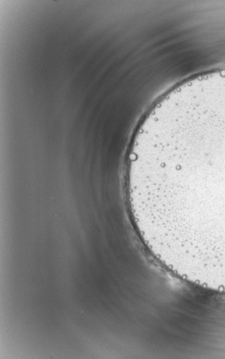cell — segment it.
Segmentation results:
<instances>
[{
	"label": "cell",
	"instance_id": "6da1fadb",
	"mask_svg": "<svg viewBox=\"0 0 225 359\" xmlns=\"http://www.w3.org/2000/svg\"><path fill=\"white\" fill-rule=\"evenodd\" d=\"M134 184L157 236L225 259V108L197 116L142 149Z\"/></svg>",
	"mask_w": 225,
	"mask_h": 359
}]
</instances>
